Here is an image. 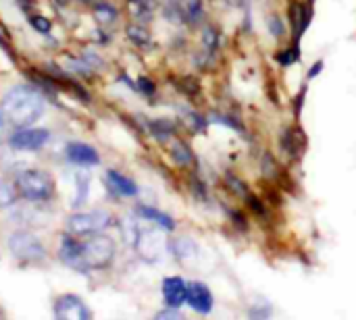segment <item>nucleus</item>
<instances>
[{
    "label": "nucleus",
    "instance_id": "1",
    "mask_svg": "<svg viewBox=\"0 0 356 320\" xmlns=\"http://www.w3.org/2000/svg\"><path fill=\"white\" fill-rule=\"evenodd\" d=\"M113 256H115V244L106 235H96L88 242L63 237V244H60L63 262L77 271L104 269L113 262Z\"/></svg>",
    "mask_w": 356,
    "mask_h": 320
},
{
    "label": "nucleus",
    "instance_id": "2",
    "mask_svg": "<svg viewBox=\"0 0 356 320\" xmlns=\"http://www.w3.org/2000/svg\"><path fill=\"white\" fill-rule=\"evenodd\" d=\"M0 110L8 123L21 129L40 119V115L44 112V98L31 87L17 85L4 94Z\"/></svg>",
    "mask_w": 356,
    "mask_h": 320
},
{
    "label": "nucleus",
    "instance_id": "3",
    "mask_svg": "<svg viewBox=\"0 0 356 320\" xmlns=\"http://www.w3.org/2000/svg\"><path fill=\"white\" fill-rule=\"evenodd\" d=\"M17 192L29 202H42L52 196L54 181L50 175L42 171H25L17 177Z\"/></svg>",
    "mask_w": 356,
    "mask_h": 320
},
{
    "label": "nucleus",
    "instance_id": "4",
    "mask_svg": "<svg viewBox=\"0 0 356 320\" xmlns=\"http://www.w3.org/2000/svg\"><path fill=\"white\" fill-rule=\"evenodd\" d=\"M111 225V214L104 210H92V212H77L67 221V231L71 235H90L106 229Z\"/></svg>",
    "mask_w": 356,
    "mask_h": 320
},
{
    "label": "nucleus",
    "instance_id": "5",
    "mask_svg": "<svg viewBox=\"0 0 356 320\" xmlns=\"http://www.w3.org/2000/svg\"><path fill=\"white\" fill-rule=\"evenodd\" d=\"M8 250L15 258L25 262H38L46 256V250L42 242L31 233H13L8 239Z\"/></svg>",
    "mask_w": 356,
    "mask_h": 320
},
{
    "label": "nucleus",
    "instance_id": "6",
    "mask_svg": "<svg viewBox=\"0 0 356 320\" xmlns=\"http://www.w3.org/2000/svg\"><path fill=\"white\" fill-rule=\"evenodd\" d=\"M54 314L60 320H88L90 319V310L83 304L81 298L77 296H60L54 304Z\"/></svg>",
    "mask_w": 356,
    "mask_h": 320
},
{
    "label": "nucleus",
    "instance_id": "7",
    "mask_svg": "<svg viewBox=\"0 0 356 320\" xmlns=\"http://www.w3.org/2000/svg\"><path fill=\"white\" fill-rule=\"evenodd\" d=\"M186 304H190V308L198 314H211L213 306H215V298L211 294V289L200 283V281H192L188 283V296H186Z\"/></svg>",
    "mask_w": 356,
    "mask_h": 320
},
{
    "label": "nucleus",
    "instance_id": "8",
    "mask_svg": "<svg viewBox=\"0 0 356 320\" xmlns=\"http://www.w3.org/2000/svg\"><path fill=\"white\" fill-rule=\"evenodd\" d=\"M305 146H307V137L300 127H284V131L280 133V150L286 158L290 160L300 158Z\"/></svg>",
    "mask_w": 356,
    "mask_h": 320
},
{
    "label": "nucleus",
    "instance_id": "9",
    "mask_svg": "<svg viewBox=\"0 0 356 320\" xmlns=\"http://www.w3.org/2000/svg\"><path fill=\"white\" fill-rule=\"evenodd\" d=\"M48 137H50V133L46 129L21 127L17 133L10 135V146L15 150H40L48 142Z\"/></svg>",
    "mask_w": 356,
    "mask_h": 320
},
{
    "label": "nucleus",
    "instance_id": "10",
    "mask_svg": "<svg viewBox=\"0 0 356 320\" xmlns=\"http://www.w3.org/2000/svg\"><path fill=\"white\" fill-rule=\"evenodd\" d=\"M188 283L181 277H167L163 281V298L169 308H181L186 304Z\"/></svg>",
    "mask_w": 356,
    "mask_h": 320
},
{
    "label": "nucleus",
    "instance_id": "11",
    "mask_svg": "<svg viewBox=\"0 0 356 320\" xmlns=\"http://www.w3.org/2000/svg\"><path fill=\"white\" fill-rule=\"evenodd\" d=\"M67 158L71 162H75V165H81V167L83 165H98L100 162L96 150L86 146V144H79V142H73V144L67 146Z\"/></svg>",
    "mask_w": 356,
    "mask_h": 320
},
{
    "label": "nucleus",
    "instance_id": "12",
    "mask_svg": "<svg viewBox=\"0 0 356 320\" xmlns=\"http://www.w3.org/2000/svg\"><path fill=\"white\" fill-rule=\"evenodd\" d=\"M106 183L111 185V190H115L119 196H136L138 194V187H136V183L129 179V177H125V175H121V173H117V171H108L106 173Z\"/></svg>",
    "mask_w": 356,
    "mask_h": 320
},
{
    "label": "nucleus",
    "instance_id": "13",
    "mask_svg": "<svg viewBox=\"0 0 356 320\" xmlns=\"http://www.w3.org/2000/svg\"><path fill=\"white\" fill-rule=\"evenodd\" d=\"M138 214H140L142 219H146V221H150V223L163 227L165 231H173V229H175L173 219H171L169 214H165V212L152 208V206H138Z\"/></svg>",
    "mask_w": 356,
    "mask_h": 320
},
{
    "label": "nucleus",
    "instance_id": "14",
    "mask_svg": "<svg viewBox=\"0 0 356 320\" xmlns=\"http://www.w3.org/2000/svg\"><path fill=\"white\" fill-rule=\"evenodd\" d=\"M169 154L173 158V162H177L179 167H192L194 165V154L190 150V146L186 142H179L175 140L169 148Z\"/></svg>",
    "mask_w": 356,
    "mask_h": 320
},
{
    "label": "nucleus",
    "instance_id": "15",
    "mask_svg": "<svg viewBox=\"0 0 356 320\" xmlns=\"http://www.w3.org/2000/svg\"><path fill=\"white\" fill-rule=\"evenodd\" d=\"M171 250H173V254H175L179 260H190L192 256L198 254V246H196V242H192L190 237H181V239L173 242V244H171Z\"/></svg>",
    "mask_w": 356,
    "mask_h": 320
},
{
    "label": "nucleus",
    "instance_id": "16",
    "mask_svg": "<svg viewBox=\"0 0 356 320\" xmlns=\"http://www.w3.org/2000/svg\"><path fill=\"white\" fill-rule=\"evenodd\" d=\"M202 46H204V50L211 52V54H215V52L219 50V46H221V33H219L217 27L204 25V29H202Z\"/></svg>",
    "mask_w": 356,
    "mask_h": 320
},
{
    "label": "nucleus",
    "instance_id": "17",
    "mask_svg": "<svg viewBox=\"0 0 356 320\" xmlns=\"http://www.w3.org/2000/svg\"><path fill=\"white\" fill-rule=\"evenodd\" d=\"M275 60L282 65V67H292V65H296L298 60H300V46L294 42L292 46H288V48H284V50H280L277 54H275Z\"/></svg>",
    "mask_w": 356,
    "mask_h": 320
},
{
    "label": "nucleus",
    "instance_id": "18",
    "mask_svg": "<svg viewBox=\"0 0 356 320\" xmlns=\"http://www.w3.org/2000/svg\"><path fill=\"white\" fill-rule=\"evenodd\" d=\"M150 131L154 133V137H159L161 142H165V140L173 137L175 125H173L169 119H154V121L150 123Z\"/></svg>",
    "mask_w": 356,
    "mask_h": 320
},
{
    "label": "nucleus",
    "instance_id": "19",
    "mask_svg": "<svg viewBox=\"0 0 356 320\" xmlns=\"http://www.w3.org/2000/svg\"><path fill=\"white\" fill-rule=\"evenodd\" d=\"M94 17H96L98 23L108 25V23H113V21L117 19V10H115L108 2H98V4L94 6Z\"/></svg>",
    "mask_w": 356,
    "mask_h": 320
},
{
    "label": "nucleus",
    "instance_id": "20",
    "mask_svg": "<svg viewBox=\"0 0 356 320\" xmlns=\"http://www.w3.org/2000/svg\"><path fill=\"white\" fill-rule=\"evenodd\" d=\"M184 12H186V19H188V23H192V25L200 23V21H202V17H204V6H202V0H188V4H186Z\"/></svg>",
    "mask_w": 356,
    "mask_h": 320
},
{
    "label": "nucleus",
    "instance_id": "21",
    "mask_svg": "<svg viewBox=\"0 0 356 320\" xmlns=\"http://www.w3.org/2000/svg\"><path fill=\"white\" fill-rule=\"evenodd\" d=\"M225 185H227V190H229L234 196H238V198H246V196H248V185H246L240 177H236L234 173H227V175H225Z\"/></svg>",
    "mask_w": 356,
    "mask_h": 320
},
{
    "label": "nucleus",
    "instance_id": "22",
    "mask_svg": "<svg viewBox=\"0 0 356 320\" xmlns=\"http://www.w3.org/2000/svg\"><path fill=\"white\" fill-rule=\"evenodd\" d=\"M127 35L138 46H148L150 44V33L144 27H140V25H129L127 27Z\"/></svg>",
    "mask_w": 356,
    "mask_h": 320
},
{
    "label": "nucleus",
    "instance_id": "23",
    "mask_svg": "<svg viewBox=\"0 0 356 320\" xmlns=\"http://www.w3.org/2000/svg\"><path fill=\"white\" fill-rule=\"evenodd\" d=\"M15 198H17V192L10 183L6 181H0V208H8L15 204Z\"/></svg>",
    "mask_w": 356,
    "mask_h": 320
},
{
    "label": "nucleus",
    "instance_id": "24",
    "mask_svg": "<svg viewBox=\"0 0 356 320\" xmlns=\"http://www.w3.org/2000/svg\"><path fill=\"white\" fill-rule=\"evenodd\" d=\"M261 169H263V177L265 179H275L277 177V162H275V158H273V154H269V152H265V156H263V162H261Z\"/></svg>",
    "mask_w": 356,
    "mask_h": 320
},
{
    "label": "nucleus",
    "instance_id": "25",
    "mask_svg": "<svg viewBox=\"0 0 356 320\" xmlns=\"http://www.w3.org/2000/svg\"><path fill=\"white\" fill-rule=\"evenodd\" d=\"M215 123H219V125H225V127H229V129H234V131H242L244 133V125L236 119V117H232V115H213L211 117Z\"/></svg>",
    "mask_w": 356,
    "mask_h": 320
},
{
    "label": "nucleus",
    "instance_id": "26",
    "mask_svg": "<svg viewBox=\"0 0 356 320\" xmlns=\"http://www.w3.org/2000/svg\"><path fill=\"white\" fill-rule=\"evenodd\" d=\"M267 29H269V33L273 37H282L286 33V25H284V21L277 15H269L267 17Z\"/></svg>",
    "mask_w": 356,
    "mask_h": 320
},
{
    "label": "nucleus",
    "instance_id": "27",
    "mask_svg": "<svg viewBox=\"0 0 356 320\" xmlns=\"http://www.w3.org/2000/svg\"><path fill=\"white\" fill-rule=\"evenodd\" d=\"M246 204H248V208L254 212V214H259V217H265L267 214V208H265V202L259 198V196H254V194H248L246 198Z\"/></svg>",
    "mask_w": 356,
    "mask_h": 320
},
{
    "label": "nucleus",
    "instance_id": "28",
    "mask_svg": "<svg viewBox=\"0 0 356 320\" xmlns=\"http://www.w3.org/2000/svg\"><path fill=\"white\" fill-rule=\"evenodd\" d=\"M179 85H181L179 90H181L184 94H188V96H196V94L200 92V83H198L194 77H190V75L184 77V79L179 81Z\"/></svg>",
    "mask_w": 356,
    "mask_h": 320
},
{
    "label": "nucleus",
    "instance_id": "29",
    "mask_svg": "<svg viewBox=\"0 0 356 320\" xmlns=\"http://www.w3.org/2000/svg\"><path fill=\"white\" fill-rule=\"evenodd\" d=\"M188 123H190L196 131H204V129L209 127V121H207L202 115H198V112H188Z\"/></svg>",
    "mask_w": 356,
    "mask_h": 320
},
{
    "label": "nucleus",
    "instance_id": "30",
    "mask_svg": "<svg viewBox=\"0 0 356 320\" xmlns=\"http://www.w3.org/2000/svg\"><path fill=\"white\" fill-rule=\"evenodd\" d=\"M192 192L200 198V200H207L209 198V192H207V185L198 179V177H194L192 179Z\"/></svg>",
    "mask_w": 356,
    "mask_h": 320
},
{
    "label": "nucleus",
    "instance_id": "31",
    "mask_svg": "<svg viewBox=\"0 0 356 320\" xmlns=\"http://www.w3.org/2000/svg\"><path fill=\"white\" fill-rule=\"evenodd\" d=\"M248 317H250V319H269V317H271V306H269V304H265V308L254 306V308L248 312Z\"/></svg>",
    "mask_w": 356,
    "mask_h": 320
},
{
    "label": "nucleus",
    "instance_id": "32",
    "mask_svg": "<svg viewBox=\"0 0 356 320\" xmlns=\"http://www.w3.org/2000/svg\"><path fill=\"white\" fill-rule=\"evenodd\" d=\"M31 25H33L38 31H42V33H48V31H50V21L44 19V17H31Z\"/></svg>",
    "mask_w": 356,
    "mask_h": 320
},
{
    "label": "nucleus",
    "instance_id": "33",
    "mask_svg": "<svg viewBox=\"0 0 356 320\" xmlns=\"http://www.w3.org/2000/svg\"><path fill=\"white\" fill-rule=\"evenodd\" d=\"M232 221H234V225H236L238 229H242V231L248 229V221H246V217H244L242 212L234 210V212H232Z\"/></svg>",
    "mask_w": 356,
    "mask_h": 320
},
{
    "label": "nucleus",
    "instance_id": "34",
    "mask_svg": "<svg viewBox=\"0 0 356 320\" xmlns=\"http://www.w3.org/2000/svg\"><path fill=\"white\" fill-rule=\"evenodd\" d=\"M138 85H140V90H142L144 94H148V96H152V94H154V83H152L150 79L140 77V79H138Z\"/></svg>",
    "mask_w": 356,
    "mask_h": 320
},
{
    "label": "nucleus",
    "instance_id": "35",
    "mask_svg": "<svg viewBox=\"0 0 356 320\" xmlns=\"http://www.w3.org/2000/svg\"><path fill=\"white\" fill-rule=\"evenodd\" d=\"M179 317H181V314L177 312V308H169V310L156 314V319H179Z\"/></svg>",
    "mask_w": 356,
    "mask_h": 320
},
{
    "label": "nucleus",
    "instance_id": "36",
    "mask_svg": "<svg viewBox=\"0 0 356 320\" xmlns=\"http://www.w3.org/2000/svg\"><path fill=\"white\" fill-rule=\"evenodd\" d=\"M321 69H323V60H317L313 67H311V71H309V79H313V77H317L319 73H321Z\"/></svg>",
    "mask_w": 356,
    "mask_h": 320
},
{
    "label": "nucleus",
    "instance_id": "37",
    "mask_svg": "<svg viewBox=\"0 0 356 320\" xmlns=\"http://www.w3.org/2000/svg\"><path fill=\"white\" fill-rule=\"evenodd\" d=\"M2 131H4V115L0 110V135H2Z\"/></svg>",
    "mask_w": 356,
    "mask_h": 320
},
{
    "label": "nucleus",
    "instance_id": "38",
    "mask_svg": "<svg viewBox=\"0 0 356 320\" xmlns=\"http://www.w3.org/2000/svg\"><path fill=\"white\" fill-rule=\"evenodd\" d=\"M58 4H67V0H58Z\"/></svg>",
    "mask_w": 356,
    "mask_h": 320
}]
</instances>
